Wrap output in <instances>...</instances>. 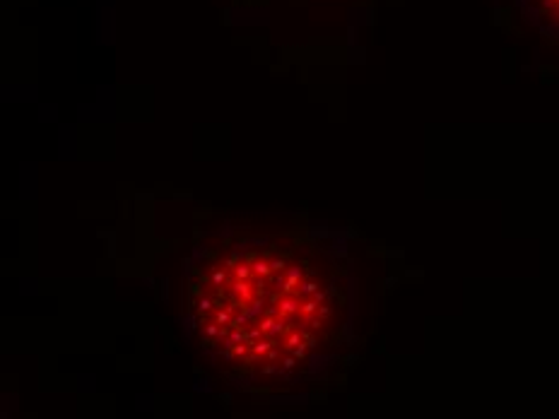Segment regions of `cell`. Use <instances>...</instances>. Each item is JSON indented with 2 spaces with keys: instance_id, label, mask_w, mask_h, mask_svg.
<instances>
[{
  "instance_id": "cell-2",
  "label": "cell",
  "mask_w": 559,
  "mask_h": 419,
  "mask_svg": "<svg viewBox=\"0 0 559 419\" xmlns=\"http://www.w3.org/2000/svg\"><path fill=\"white\" fill-rule=\"evenodd\" d=\"M540 5H543V10L550 12V17L559 22V0H540Z\"/></svg>"
},
{
  "instance_id": "cell-1",
  "label": "cell",
  "mask_w": 559,
  "mask_h": 419,
  "mask_svg": "<svg viewBox=\"0 0 559 419\" xmlns=\"http://www.w3.org/2000/svg\"><path fill=\"white\" fill-rule=\"evenodd\" d=\"M195 309L224 357L294 366L333 316L335 284L314 248L294 236L265 234L212 246L195 270Z\"/></svg>"
}]
</instances>
